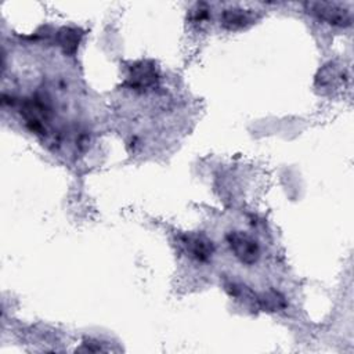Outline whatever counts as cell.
I'll use <instances>...</instances> for the list:
<instances>
[{"label": "cell", "mask_w": 354, "mask_h": 354, "mask_svg": "<svg viewBox=\"0 0 354 354\" xmlns=\"http://www.w3.org/2000/svg\"><path fill=\"white\" fill-rule=\"evenodd\" d=\"M209 18V7L206 3H198L191 10V19L194 22H203Z\"/></svg>", "instance_id": "cell-9"}, {"label": "cell", "mask_w": 354, "mask_h": 354, "mask_svg": "<svg viewBox=\"0 0 354 354\" xmlns=\"http://www.w3.org/2000/svg\"><path fill=\"white\" fill-rule=\"evenodd\" d=\"M159 75L156 66L152 62H138L130 68L129 76L124 84L134 91H147L156 86Z\"/></svg>", "instance_id": "cell-4"}, {"label": "cell", "mask_w": 354, "mask_h": 354, "mask_svg": "<svg viewBox=\"0 0 354 354\" xmlns=\"http://www.w3.org/2000/svg\"><path fill=\"white\" fill-rule=\"evenodd\" d=\"M19 113L25 122V126L37 136H46V124L51 119L53 108L47 95L36 93L32 97L21 101Z\"/></svg>", "instance_id": "cell-1"}, {"label": "cell", "mask_w": 354, "mask_h": 354, "mask_svg": "<svg viewBox=\"0 0 354 354\" xmlns=\"http://www.w3.org/2000/svg\"><path fill=\"white\" fill-rule=\"evenodd\" d=\"M254 18L249 11L241 8H225L221 14V25L228 30H238L249 26Z\"/></svg>", "instance_id": "cell-6"}, {"label": "cell", "mask_w": 354, "mask_h": 354, "mask_svg": "<svg viewBox=\"0 0 354 354\" xmlns=\"http://www.w3.org/2000/svg\"><path fill=\"white\" fill-rule=\"evenodd\" d=\"M286 307V300L278 290H267L257 295V308L268 313L279 311Z\"/></svg>", "instance_id": "cell-8"}, {"label": "cell", "mask_w": 354, "mask_h": 354, "mask_svg": "<svg viewBox=\"0 0 354 354\" xmlns=\"http://www.w3.org/2000/svg\"><path fill=\"white\" fill-rule=\"evenodd\" d=\"M234 256L243 264L252 266L260 259V246L257 241L243 231H231L225 236Z\"/></svg>", "instance_id": "cell-3"}, {"label": "cell", "mask_w": 354, "mask_h": 354, "mask_svg": "<svg viewBox=\"0 0 354 354\" xmlns=\"http://www.w3.org/2000/svg\"><path fill=\"white\" fill-rule=\"evenodd\" d=\"M82 40V33L76 28H62L58 30L57 41L61 50L66 55H73L79 47V43Z\"/></svg>", "instance_id": "cell-7"}, {"label": "cell", "mask_w": 354, "mask_h": 354, "mask_svg": "<svg viewBox=\"0 0 354 354\" xmlns=\"http://www.w3.org/2000/svg\"><path fill=\"white\" fill-rule=\"evenodd\" d=\"M180 241L187 250L188 256L199 263H206L213 257L216 246L205 234L188 232L180 236Z\"/></svg>", "instance_id": "cell-5"}, {"label": "cell", "mask_w": 354, "mask_h": 354, "mask_svg": "<svg viewBox=\"0 0 354 354\" xmlns=\"http://www.w3.org/2000/svg\"><path fill=\"white\" fill-rule=\"evenodd\" d=\"M306 11L319 21H324L335 26H348L351 25V11L342 3H328L315 1L306 3Z\"/></svg>", "instance_id": "cell-2"}]
</instances>
